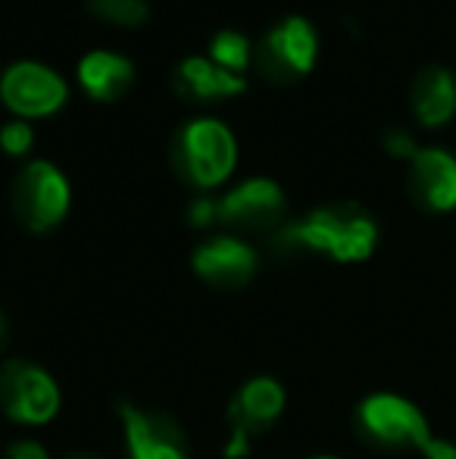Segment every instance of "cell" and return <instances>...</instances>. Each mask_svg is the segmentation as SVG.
<instances>
[{"mask_svg":"<svg viewBox=\"0 0 456 459\" xmlns=\"http://www.w3.org/2000/svg\"><path fill=\"white\" fill-rule=\"evenodd\" d=\"M6 459H50V450L38 441H16L6 450Z\"/></svg>","mask_w":456,"mask_h":459,"instance_id":"ffe728a7","label":"cell"},{"mask_svg":"<svg viewBox=\"0 0 456 459\" xmlns=\"http://www.w3.org/2000/svg\"><path fill=\"white\" fill-rule=\"evenodd\" d=\"M237 144L226 122L219 119H194L178 128L172 141V166L191 187L213 191L235 172Z\"/></svg>","mask_w":456,"mask_h":459,"instance_id":"7a4b0ae2","label":"cell"},{"mask_svg":"<svg viewBox=\"0 0 456 459\" xmlns=\"http://www.w3.org/2000/svg\"><path fill=\"white\" fill-rule=\"evenodd\" d=\"M31 141H35V132L25 119H10L0 126V151L10 157H25L31 151Z\"/></svg>","mask_w":456,"mask_h":459,"instance_id":"ac0fdd59","label":"cell"},{"mask_svg":"<svg viewBox=\"0 0 456 459\" xmlns=\"http://www.w3.org/2000/svg\"><path fill=\"white\" fill-rule=\"evenodd\" d=\"M69 88L56 69L35 60H19L0 75V100L16 119H44L66 103Z\"/></svg>","mask_w":456,"mask_h":459,"instance_id":"8992f818","label":"cell"},{"mask_svg":"<svg viewBox=\"0 0 456 459\" xmlns=\"http://www.w3.org/2000/svg\"><path fill=\"white\" fill-rule=\"evenodd\" d=\"M88 10L104 19V22L134 29V25H141L147 19L151 6H147V0H88Z\"/></svg>","mask_w":456,"mask_h":459,"instance_id":"e0dca14e","label":"cell"},{"mask_svg":"<svg viewBox=\"0 0 456 459\" xmlns=\"http://www.w3.org/2000/svg\"><path fill=\"white\" fill-rule=\"evenodd\" d=\"M409 194L432 212L456 210V160L438 147L416 151L409 166Z\"/></svg>","mask_w":456,"mask_h":459,"instance_id":"7c38bea8","label":"cell"},{"mask_svg":"<svg viewBox=\"0 0 456 459\" xmlns=\"http://www.w3.org/2000/svg\"><path fill=\"white\" fill-rule=\"evenodd\" d=\"M319 56V38L316 29L306 22L304 16H288L281 19L275 29L266 31L260 44V66L266 69V75L275 79H300L316 66Z\"/></svg>","mask_w":456,"mask_h":459,"instance_id":"ba28073f","label":"cell"},{"mask_svg":"<svg viewBox=\"0 0 456 459\" xmlns=\"http://www.w3.org/2000/svg\"><path fill=\"white\" fill-rule=\"evenodd\" d=\"M288 200L272 178H247L216 200V222L235 231H266L279 229L285 219Z\"/></svg>","mask_w":456,"mask_h":459,"instance_id":"52a82bcc","label":"cell"},{"mask_svg":"<svg viewBox=\"0 0 456 459\" xmlns=\"http://www.w3.org/2000/svg\"><path fill=\"white\" fill-rule=\"evenodd\" d=\"M79 85L88 97L100 103H113L128 94L134 82V66L128 56L113 54V50H91L79 60Z\"/></svg>","mask_w":456,"mask_h":459,"instance_id":"4fadbf2b","label":"cell"},{"mask_svg":"<svg viewBox=\"0 0 456 459\" xmlns=\"http://www.w3.org/2000/svg\"><path fill=\"white\" fill-rule=\"evenodd\" d=\"M119 422L128 459H188V441L176 419L134 403H119Z\"/></svg>","mask_w":456,"mask_h":459,"instance_id":"9c48e42d","label":"cell"},{"mask_svg":"<svg viewBox=\"0 0 456 459\" xmlns=\"http://www.w3.org/2000/svg\"><path fill=\"white\" fill-rule=\"evenodd\" d=\"M176 88L194 100H226L241 94L247 88V79L222 69L210 56H188L176 69Z\"/></svg>","mask_w":456,"mask_h":459,"instance_id":"5bb4252c","label":"cell"},{"mask_svg":"<svg viewBox=\"0 0 456 459\" xmlns=\"http://www.w3.org/2000/svg\"><path fill=\"white\" fill-rule=\"evenodd\" d=\"M313 459H335V456H313Z\"/></svg>","mask_w":456,"mask_h":459,"instance_id":"d4e9b609","label":"cell"},{"mask_svg":"<svg viewBox=\"0 0 456 459\" xmlns=\"http://www.w3.org/2000/svg\"><path fill=\"white\" fill-rule=\"evenodd\" d=\"M357 419L363 435L384 447H416L426 454L434 441L422 410L400 394H372L359 403Z\"/></svg>","mask_w":456,"mask_h":459,"instance_id":"5b68a950","label":"cell"},{"mask_svg":"<svg viewBox=\"0 0 456 459\" xmlns=\"http://www.w3.org/2000/svg\"><path fill=\"white\" fill-rule=\"evenodd\" d=\"M409 103L422 126H444L456 113V79L444 66H426L413 79Z\"/></svg>","mask_w":456,"mask_h":459,"instance_id":"9a60e30c","label":"cell"},{"mask_svg":"<svg viewBox=\"0 0 456 459\" xmlns=\"http://www.w3.org/2000/svg\"><path fill=\"white\" fill-rule=\"evenodd\" d=\"M384 147H388V153H394V157H409V160H413L416 151H419L416 141L403 132H391L388 138H384Z\"/></svg>","mask_w":456,"mask_h":459,"instance_id":"44dd1931","label":"cell"},{"mask_svg":"<svg viewBox=\"0 0 456 459\" xmlns=\"http://www.w3.org/2000/svg\"><path fill=\"white\" fill-rule=\"evenodd\" d=\"M210 60L219 63L228 73L244 75V69L254 60V44H250L241 31L226 29V31H219V35H213V41H210Z\"/></svg>","mask_w":456,"mask_h":459,"instance_id":"2e32d148","label":"cell"},{"mask_svg":"<svg viewBox=\"0 0 456 459\" xmlns=\"http://www.w3.org/2000/svg\"><path fill=\"white\" fill-rule=\"evenodd\" d=\"M6 338H10V325H6V316L0 313V351H4Z\"/></svg>","mask_w":456,"mask_h":459,"instance_id":"cb8c5ba5","label":"cell"},{"mask_svg":"<svg viewBox=\"0 0 456 459\" xmlns=\"http://www.w3.org/2000/svg\"><path fill=\"white\" fill-rule=\"evenodd\" d=\"M378 244V225L357 204L319 206L300 222L275 231V247L288 254H325L335 263H363Z\"/></svg>","mask_w":456,"mask_h":459,"instance_id":"6da1fadb","label":"cell"},{"mask_svg":"<svg viewBox=\"0 0 456 459\" xmlns=\"http://www.w3.org/2000/svg\"><path fill=\"white\" fill-rule=\"evenodd\" d=\"M194 273L213 288H244L256 275V250L237 235H216L203 241L191 256Z\"/></svg>","mask_w":456,"mask_h":459,"instance_id":"8fae6325","label":"cell"},{"mask_svg":"<svg viewBox=\"0 0 456 459\" xmlns=\"http://www.w3.org/2000/svg\"><path fill=\"white\" fill-rule=\"evenodd\" d=\"M60 385L47 368L6 359L0 363V410L19 425H47L60 412Z\"/></svg>","mask_w":456,"mask_h":459,"instance_id":"3957f363","label":"cell"},{"mask_svg":"<svg viewBox=\"0 0 456 459\" xmlns=\"http://www.w3.org/2000/svg\"><path fill=\"white\" fill-rule=\"evenodd\" d=\"M285 387L272 375H256V378L244 381L226 412V422L231 429L228 435H244L254 441V437H260L262 431H269L279 422V416L285 412Z\"/></svg>","mask_w":456,"mask_h":459,"instance_id":"30bf717a","label":"cell"},{"mask_svg":"<svg viewBox=\"0 0 456 459\" xmlns=\"http://www.w3.org/2000/svg\"><path fill=\"white\" fill-rule=\"evenodd\" d=\"M422 456H426V459H456V444L444 441V437H434L432 447H428Z\"/></svg>","mask_w":456,"mask_h":459,"instance_id":"603a6c76","label":"cell"},{"mask_svg":"<svg viewBox=\"0 0 456 459\" xmlns=\"http://www.w3.org/2000/svg\"><path fill=\"white\" fill-rule=\"evenodd\" d=\"M73 459H88V456H73Z\"/></svg>","mask_w":456,"mask_h":459,"instance_id":"484cf974","label":"cell"},{"mask_svg":"<svg viewBox=\"0 0 456 459\" xmlns=\"http://www.w3.org/2000/svg\"><path fill=\"white\" fill-rule=\"evenodd\" d=\"M73 187L47 160L29 163L13 182V212L29 231H50L66 219Z\"/></svg>","mask_w":456,"mask_h":459,"instance_id":"277c9868","label":"cell"},{"mask_svg":"<svg viewBox=\"0 0 456 459\" xmlns=\"http://www.w3.org/2000/svg\"><path fill=\"white\" fill-rule=\"evenodd\" d=\"M250 437L244 435H228V444H226V459H244L250 454Z\"/></svg>","mask_w":456,"mask_h":459,"instance_id":"7402d4cb","label":"cell"},{"mask_svg":"<svg viewBox=\"0 0 456 459\" xmlns=\"http://www.w3.org/2000/svg\"><path fill=\"white\" fill-rule=\"evenodd\" d=\"M188 219H191V225H197V229H207V225H213L216 222V200L213 197L194 200V204H191V210H188Z\"/></svg>","mask_w":456,"mask_h":459,"instance_id":"d6986e66","label":"cell"}]
</instances>
